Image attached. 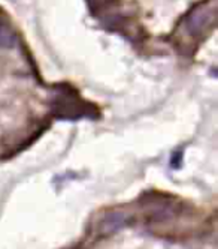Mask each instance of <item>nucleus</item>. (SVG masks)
I'll use <instances>...</instances> for the list:
<instances>
[{"instance_id": "nucleus-1", "label": "nucleus", "mask_w": 218, "mask_h": 249, "mask_svg": "<svg viewBox=\"0 0 218 249\" xmlns=\"http://www.w3.org/2000/svg\"><path fill=\"white\" fill-rule=\"evenodd\" d=\"M215 0H212L211 3H202L194 6L183 18V27L187 36L194 39L212 29L215 24Z\"/></svg>"}, {"instance_id": "nucleus-2", "label": "nucleus", "mask_w": 218, "mask_h": 249, "mask_svg": "<svg viewBox=\"0 0 218 249\" xmlns=\"http://www.w3.org/2000/svg\"><path fill=\"white\" fill-rule=\"evenodd\" d=\"M18 36L12 26L6 21H0V48L11 50L16 45Z\"/></svg>"}, {"instance_id": "nucleus-3", "label": "nucleus", "mask_w": 218, "mask_h": 249, "mask_svg": "<svg viewBox=\"0 0 218 249\" xmlns=\"http://www.w3.org/2000/svg\"><path fill=\"white\" fill-rule=\"evenodd\" d=\"M181 158H183V155H181V152H176L172 158V165L173 168H178L179 167V161H181Z\"/></svg>"}]
</instances>
